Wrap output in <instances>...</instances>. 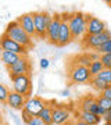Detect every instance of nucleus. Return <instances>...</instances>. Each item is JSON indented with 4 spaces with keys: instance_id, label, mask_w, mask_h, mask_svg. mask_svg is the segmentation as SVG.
<instances>
[{
    "instance_id": "nucleus-12",
    "label": "nucleus",
    "mask_w": 111,
    "mask_h": 125,
    "mask_svg": "<svg viewBox=\"0 0 111 125\" xmlns=\"http://www.w3.org/2000/svg\"><path fill=\"white\" fill-rule=\"evenodd\" d=\"M60 25H61V14L53 15V21L50 24L49 29L46 32V39L49 43L57 46L58 43V35H60Z\"/></svg>"
},
{
    "instance_id": "nucleus-32",
    "label": "nucleus",
    "mask_w": 111,
    "mask_h": 125,
    "mask_svg": "<svg viewBox=\"0 0 111 125\" xmlns=\"http://www.w3.org/2000/svg\"><path fill=\"white\" fill-rule=\"evenodd\" d=\"M89 54H90L92 61H97V60H100V54H99L97 52H89Z\"/></svg>"
},
{
    "instance_id": "nucleus-36",
    "label": "nucleus",
    "mask_w": 111,
    "mask_h": 125,
    "mask_svg": "<svg viewBox=\"0 0 111 125\" xmlns=\"http://www.w3.org/2000/svg\"><path fill=\"white\" fill-rule=\"evenodd\" d=\"M75 125H86L83 122V121H81V120H76V122H75Z\"/></svg>"
},
{
    "instance_id": "nucleus-39",
    "label": "nucleus",
    "mask_w": 111,
    "mask_h": 125,
    "mask_svg": "<svg viewBox=\"0 0 111 125\" xmlns=\"http://www.w3.org/2000/svg\"><path fill=\"white\" fill-rule=\"evenodd\" d=\"M0 125H6V124L3 122V121H0Z\"/></svg>"
},
{
    "instance_id": "nucleus-6",
    "label": "nucleus",
    "mask_w": 111,
    "mask_h": 125,
    "mask_svg": "<svg viewBox=\"0 0 111 125\" xmlns=\"http://www.w3.org/2000/svg\"><path fill=\"white\" fill-rule=\"evenodd\" d=\"M0 50L1 52H11V53H15L18 56H21V57H27L28 53H29V49L17 43L7 33H3L0 36Z\"/></svg>"
},
{
    "instance_id": "nucleus-20",
    "label": "nucleus",
    "mask_w": 111,
    "mask_h": 125,
    "mask_svg": "<svg viewBox=\"0 0 111 125\" xmlns=\"http://www.w3.org/2000/svg\"><path fill=\"white\" fill-rule=\"evenodd\" d=\"M89 85L92 86V88H93V89L96 90V92H99L100 94H101L103 92H104V90H106L107 88H108V86H111V85H107L106 82H103L101 79H99L97 76L92 78V81H90V83H89Z\"/></svg>"
},
{
    "instance_id": "nucleus-14",
    "label": "nucleus",
    "mask_w": 111,
    "mask_h": 125,
    "mask_svg": "<svg viewBox=\"0 0 111 125\" xmlns=\"http://www.w3.org/2000/svg\"><path fill=\"white\" fill-rule=\"evenodd\" d=\"M106 29H107V27H106V22L104 21H101L97 17L89 15V18H88V35H99V33H103Z\"/></svg>"
},
{
    "instance_id": "nucleus-2",
    "label": "nucleus",
    "mask_w": 111,
    "mask_h": 125,
    "mask_svg": "<svg viewBox=\"0 0 111 125\" xmlns=\"http://www.w3.org/2000/svg\"><path fill=\"white\" fill-rule=\"evenodd\" d=\"M4 33H7L13 40H15L17 43H20L21 46L27 47V49H31L32 46H33V38L29 36L27 32L22 29L17 20L7 24V28H6Z\"/></svg>"
},
{
    "instance_id": "nucleus-9",
    "label": "nucleus",
    "mask_w": 111,
    "mask_h": 125,
    "mask_svg": "<svg viewBox=\"0 0 111 125\" xmlns=\"http://www.w3.org/2000/svg\"><path fill=\"white\" fill-rule=\"evenodd\" d=\"M31 70H32V64L28 57H20V60L15 64H13L11 67L7 68L10 78L20 75H31Z\"/></svg>"
},
{
    "instance_id": "nucleus-13",
    "label": "nucleus",
    "mask_w": 111,
    "mask_h": 125,
    "mask_svg": "<svg viewBox=\"0 0 111 125\" xmlns=\"http://www.w3.org/2000/svg\"><path fill=\"white\" fill-rule=\"evenodd\" d=\"M71 118H72L71 111L67 108V106H64V104L53 106V124L54 125H64Z\"/></svg>"
},
{
    "instance_id": "nucleus-16",
    "label": "nucleus",
    "mask_w": 111,
    "mask_h": 125,
    "mask_svg": "<svg viewBox=\"0 0 111 125\" xmlns=\"http://www.w3.org/2000/svg\"><path fill=\"white\" fill-rule=\"evenodd\" d=\"M17 21L28 35L35 38V22H33V15L32 14H22L17 18Z\"/></svg>"
},
{
    "instance_id": "nucleus-23",
    "label": "nucleus",
    "mask_w": 111,
    "mask_h": 125,
    "mask_svg": "<svg viewBox=\"0 0 111 125\" xmlns=\"http://www.w3.org/2000/svg\"><path fill=\"white\" fill-rule=\"evenodd\" d=\"M96 99H97V104L100 106V108H101L104 113L111 110V99H107V97H104V96H101V94H99Z\"/></svg>"
},
{
    "instance_id": "nucleus-27",
    "label": "nucleus",
    "mask_w": 111,
    "mask_h": 125,
    "mask_svg": "<svg viewBox=\"0 0 111 125\" xmlns=\"http://www.w3.org/2000/svg\"><path fill=\"white\" fill-rule=\"evenodd\" d=\"M100 61L104 65V70H111V54H101Z\"/></svg>"
},
{
    "instance_id": "nucleus-1",
    "label": "nucleus",
    "mask_w": 111,
    "mask_h": 125,
    "mask_svg": "<svg viewBox=\"0 0 111 125\" xmlns=\"http://www.w3.org/2000/svg\"><path fill=\"white\" fill-rule=\"evenodd\" d=\"M88 18L89 15L83 13H74L68 15V25L74 39H82L88 33Z\"/></svg>"
},
{
    "instance_id": "nucleus-10",
    "label": "nucleus",
    "mask_w": 111,
    "mask_h": 125,
    "mask_svg": "<svg viewBox=\"0 0 111 125\" xmlns=\"http://www.w3.org/2000/svg\"><path fill=\"white\" fill-rule=\"evenodd\" d=\"M68 15L70 14H61V25H60V35H58V43H57V46H60V47L70 45L74 40L70 25H68Z\"/></svg>"
},
{
    "instance_id": "nucleus-25",
    "label": "nucleus",
    "mask_w": 111,
    "mask_h": 125,
    "mask_svg": "<svg viewBox=\"0 0 111 125\" xmlns=\"http://www.w3.org/2000/svg\"><path fill=\"white\" fill-rule=\"evenodd\" d=\"M96 52H97L100 56H101V54H111V39L107 40L106 43H103V45L100 46Z\"/></svg>"
},
{
    "instance_id": "nucleus-22",
    "label": "nucleus",
    "mask_w": 111,
    "mask_h": 125,
    "mask_svg": "<svg viewBox=\"0 0 111 125\" xmlns=\"http://www.w3.org/2000/svg\"><path fill=\"white\" fill-rule=\"evenodd\" d=\"M101 71H104V65H103V62L100 61V60H97V61H92L90 67H89V72H90V75L94 78V76H97Z\"/></svg>"
},
{
    "instance_id": "nucleus-19",
    "label": "nucleus",
    "mask_w": 111,
    "mask_h": 125,
    "mask_svg": "<svg viewBox=\"0 0 111 125\" xmlns=\"http://www.w3.org/2000/svg\"><path fill=\"white\" fill-rule=\"evenodd\" d=\"M39 118L43 121L44 125H54L53 124V106H50V103L46 104V107L42 110L39 114Z\"/></svg>"
},
{
    "instance_id": "nucleus-38",
    "label": "nucleus",
    "mask_w": 111,
    "mask_h": 125,
    "mask_svg": "<svg viewBox=\"0 0 111 125\" xmlns=\"http://www.w3.org/2000/svg\"><path fill=\"white\" fill-rule=\"evenodd\" d=\"M103 125H111V122H103Z\"/></svg>"
},
{
    "instance_id": "nucleus-17",
    "label": "nucleus",
    "mask_w": 111,
    "mask_h": 125,
    "mask_svg": "<svg viewBox=\"0 0 111 125\" xmlns=\"http://www.w3.org/2000/svg\"><path fill=\"white\" fill-rule=\"evenodd\" d=\"M76 120L83 121L86 125H100V122L103 121V118L100 115L92 114V113H85V111H79L76 114Z\"/></svg>"
},
{
    "instance_id": "nucleus-5",
    "label": "nucleus",
    "mask_w": 111,
    "mask_h": 125,
    "mask_svg": "<svg viewBox=\"0 0 111 125\" xmlns=\"http://www.w3.org/2000/svg\"><path fill=\"white\" fill-rule=\"evenodd\" d=\"M110 39H111V31L106 29L103 33H99V35H88L86 33L81 39V45L85 50H94L96 52L103 43H106L107 40Z\"/></svg>"
},
{
    "instance_id": "nucleus-34",
    "label": "nucleus",
    "mask_w": 111,
    "mask_h": 125,
    "mask_svg": "<svg viewBox=\"0 0 111 125\" xmlns=\"http://www.w3.org/2000/svg\"><path fill=\"white\" fill-rule=\"evenodd\" d=\"M75 122H76V118H71L70 121H67L64 125H75Z\"/></svg>"
},
{
    "instance_id": "nucleus-4",
    "label": "nucleus",
    "mask_w": 111,
    "mask_h": 125,
    "mask_svg": "<svg viewBox=\"0 0 111 125\" xmlns=\"http://www.w3.org/2000/svg\"><path fill=\"white\" fill-rule=\"evenodd\" d=\"M32 15H33V22H35V38L46 39V32L53 21V15H50L46 11L32 13Z\"/></svg>"
},
{
    "instance_id": "nucleus-28",
    "label": "nucleus",
    "mask_w": 111,
    "mask_h": 125,
    "mask_svg": "<svg viewBox=\"0 0 111 125\" xmlns=\"http://www.w3.org/2000/svg\"><path fill=\"white\" fill-rule=\"evenodd\" d=\"M32 118H33V117H32L31 114L27 111V110H22V111H21V120H22V122H25V124L28 125V124H29V121H31Z\"/></svg>"
},
{
    "instance_id": "nucleus-7",
    "label": "nucleus",
    "mask_w": 111,
    "mask_h": 125,
    "mask_svg": "<svg viewBox=\"0 0 111 125\" xmlns=\"http://www.w3.org/2000/svg\"><path fill=\"white\" fill-rule=\"evenodd\" d=\"M13 90L17 93L25 96L27 99L32 97V79L31 75H20V76H13Z\"/></svg>"
},
{
    "instance_id": "nucleus-35",
    "label": "nucleus",
    "mask_w": 111,
    "mask_h": 125,
    "mask_svg": "<svg viewBox=\"0 0 111 125\" xmlns=\"http://www.w3.org/2000/svg\"><path fill=\"white\" fill-rule=\"evenodd\" d=\"M61 96H64V97H68V96H70V90L68 89H64L61 92Z\"/></svg>"
},
{
    "instance_id": "nucleus-3",
    "label": "nucleus",
    "mask_w": 111,
    "mask_h": 125,
    "mask_svg": "<svg viewBox=\"0 0 111 125\" xmlns=\"http://www.w3.org/2000/svg\"><path fill=\"white\" fill-rule=\"evenodd\" d=\"M93 76L90 75L89 68L82 67L79 64L71 61L70 62V67H68V79L71 83L74 85H81V83H90Z\"/></svg>"
},
{
    "instance_id": "nucleus-33",
    "label": "nucleus",
    "mask_w": 111,
    "mask_h": 125,
    "mask_svg": "<svg viewBox=\"0 0 111 125\" xmlns=\"http://www.w3.org/2000/svg\"><path fill=\"white\" fill-rule=\"evenodd\" d=\"M101 96H104V97H107V99H111V86H108V88L103 92Z\"/></svg>"
},
{
    "instance_id": "nucleus-37",
    "label": "nucleus",
    "mask_w": 111,
    "mask_h": 125,
    "mask_svg": "<svg viewBox=\"0 0 111 125\" xmlns=\"http://www.w3.org/2000/svg\"><path fill=\"white\" fill-rule=\"evenodd\" d=\"M0 121H3V114H1V111H0Z\"/></svg>"
},
{
    "instance_id": "nucleus-29",
    "label": "nucleus",
    "mask_w": 111,
    "mask_h": 125,
    "mask_svg": "<svg viewBox=\"0 0 111 125\" xmlns=\"http://www.w3.org/2000/svg\"><path fill=\"white\" fill-rule=\"evenodd\" d=\"M50 65V60L49 58H40V61H39V67L42 68V70H47Z\"/></svg>"
},
{
    "instance_id": "nucleus-31",
    "label": "nucleus",
    "mask_w": 111,
    "mask_h": 125,
    "mask_svg": "<svg viewBox=\"0 0 111 125\" xmlns=\"http://www.w3.org/2000/svg\"><path fill=\"white\" fill-rule=\"evenodd\" d=\"M103 121L104 122H111V110H108V111H106L104 114L101 115Z\"/></svg>"
},
{
    "instance_id": "nucleus-21",
    "label": "nucleus",
    "mask_w": 111,
    "mask_h": 125,
    "mask_svg": "<svg viewBox=\"0 0 111 125\" xmlns=\"http://www.w3.org/2000/svg\"><path fill=\"white\" fill-rule=\"evenodd\" d=\"M74 62L79 64V65H82V67L89 68V67H90V64H92V58H90V54H89V52L75 56V61H74Z\"/></svg>"
},
{
    "instance_id": "nucleus-8",
    "label": "nucleus",
    "mask_w": 111,
    "mask_h": 125,
    "mask_svg": "<svg viewBox=\"0 0 111 125\" xmlns=\"http://www.w3.org/2000/svg\"><path fill=\"white\" fill-rule=\"evenodd\" d=\"M78 108H79V111L92 113V114H96V115H100V117L104 114V111L97 104V99L92 96V94H86L83 97H81L79 102H78Z\"/></svg>"
},
{
    "instance_id": "nucleus-11",
    "label": "nucleus",
    "mask_w": 111,
    "mask_h": 125,
    "mask_svg": "<svg viewBox=\"0 0 111 125\" xmlns=\"http://www.w3.org/2000/svg\"><path fill=\"white\" fill-rule=\"evenodd\" d=\"M47 102L43 100L39 96H32V97L27 99V103H25V107L24 110H27L32 117H39V114L42 113L44 107H46Z\"/></svg>"
},
{
    "instance_id": "nucleus-30",
    "label": "nucleus",
    "mask_w": 111,
    "mask_h": 125,
    "mask_svg": "<svg viewBox=\"0 0 111 125\" xmlns=\"http://www.w3.org/2000/svg\"><path fill=\"white\" fill-rule=\"evenodd\" d=\"M28 125H44V124H43V121L40 120L39 117H33V118L29 121V124Z\"/></svg>"
},
{
    "instance_id": "nucleus-18",
    "label": "nucleus",
    "mask_w": 111,
    "mask_h": 125,
    "mask_svg": "<svg viewBox=\"0 0 111 125\" xmlns=\"http://www.w3.org/2000/svg\"><path fill=\"white\" fill-rule=\"evenodd\" d=\"M20 57H21V56H18V54H15V53H11V52H0V60H1V62H3L7 68L11 67L13 64H15V62L20 60Z\"/></svg>"
},
{
    "instance_id": "nucleus-26",
    "label": "nucleus",
    "mask_w": 111,
    "mask_h": 125,
    "mask_svg": "<svg viewBox=\"0 0 111 125\" xmlns=\"http://www.w3.org/2000/svg\"><path fill=\"white\" fill-rule=\"evenodd\" d=\"M99 79H101L103 82H106L107 85H111V70H104L97 75Z\"/></svg>"
},
{
    "instance_id": "nucleus-15",
    "label": "nucleus",
    "mask_w": 111,
    "mask_h": 125,
    "mask_svg": "<svg viewBox=\"0 0 111 125\" xmlns=\"http://www.w3.org/2000/svg\"><path fill=\"white\" fill-rule=\"evenodd\" d=\"M25 103H27V97H25V96H22V94H20V93H17V92L11 90L6 104H7L9 107L14 108V110H20V111H22L24 107H25Z\"/></svg>"
},
{
    "instance_id": "nucleus-24",
    "label": "nucleus",
    "mask_w": 111,
    "mask_h": 125,
    "mask_svg": "<svg viewBox=\"0 0 111 125\" xmlns=\"http://www.w3.org/2000/svg\"><path fill=\"white\" fill-rule=\"evenodd\" d=\"M11 90L4 85V83H0V103L6 104L7 103V99H9V94Z\"/></svg>"
}]
</instances>
